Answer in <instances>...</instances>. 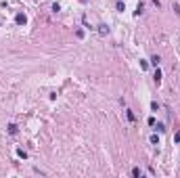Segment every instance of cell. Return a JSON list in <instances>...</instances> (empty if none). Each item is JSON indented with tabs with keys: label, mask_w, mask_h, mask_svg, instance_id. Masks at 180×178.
<instances>
[{
	"label": "cell",
	"mask_w": 180,
	"mask_h": 178,
	"mask_svg": "<svg viewBox=\"0 0 180 178\" xmlns=\"http://www.w3.org/2000/svg\"><path fill=\"white\" fill-rule=\"evenodd\" d=\"M15 21L19 23V25H25V21H27V19H25V15H23V13H19V15L15 17Z\"/></svg>",
	"instance_id": "1"
},
{
	"label": "cell",
	"mask_w": 180,
	"mask_h": 178,
	"mask_svg": "<svg viewBox=\"0 0 180 178\" xmlns=\"http://www.w3.org/2000/svg\"><path fill=\"white\" fill-rule=\"evenodd\" d=\"M98 34H101V36L109 34V27H107V25H98Z\"/></svg>",
	"instance_id": "2"
},
{
	"label": "cell",
	"mask_w": 180,
	"mask_h": 178,
	"mask_svg": "<svg viewBox=\"0 0 180 178\" xmlns=\"http://www.w3.org/2000/svg\"><path fill=\"white\" fill-rule=\"evenodd\" d=\"M153 80H155V84L161 82V71H159V69H155V76H153Z\"/></svg>",
	"instance_id": "3"
},
{
	"label": "cell",
	"mask_w": 180,
	"mask_h": 178,
	"mask_svg": "<svg viewBox=\"0 0 180 178\" xmlns=\"http://www.w3.org/2000/svg\"><path fill=\"white\" fill-rule=\"evenodd\" d=\"M8 134H17V126L15 124H8Z\"/></svg>",
	"instance_id": "4"
},
{
	"label": "cell",
	"mask_w": 180,
	"mask_h": 178,
	"mask_svg": "<svg viewBox=\"0 0 180 178\" xmlns=\"http://www.w3.org/2000/svg\"><path fill=\"white\" fill-rule=\"evenodd\" d=\"M159 61H161V59H159L157 55H153V57H151V63H153V65H155V67L159 65Z\"/></svg>",
	"instance_id": "5"
},
{
	"label": "cell",
	"mask_w": 180,
	"mask_h": 178,
	"mask_svg": "<svg viewBox=\"0 0 180 178\" xmlns=\"http://www.w3.org/2000/svg\"><path fill=\"white\" fill-rule=\"evenodd\" d=\"M17 155H19V157H23V159H27V153H25L23 149H17Z\"/></svg>",
	"instance_id": "6"
},
{
	"label": "cell",
	"mask_w": 180,
	"mask_h": 178,
	"mask_svg": "<svg viewBox=\"0 0 180 178\" xmlns=\"http://www.w3.org/2000/svg\"><path fill=\"white\" fill-rule=\"evenodd\" d=\"M142 8H145V6H142V4H138V6H136V13H134V15H136V17H138V15L142 13Z\"/></svg>",
	"instance_id": "7"
},
{
	"label": "cell",
	"mask_w": 180,
	"mask_h": 178,
	"mask_svg": "<svg viewBox=\"0 0 180 178\" xmlns=\"http://www.w3.org/2000/svg\"><path fill=\"white\" fill-rule=\"evenodd\" d=\"M151 142H153V145H159V138H157L155 134H153V136H151Z\"/></svg>",
	"instance_id": "8"
},
{
	"label": "cell",
	"mask_w": 180,
	"mask_h": 178,
	"mask_svg": "<svg viewBox=\"0 0 180 178\" xmlns=\"http://www.w3.org/2000/svg\"><path fill=\"white\" fill-rule=\"evenodd\" d=\"M174 138H176V142H180V132H176V136H174Z\"/></svg>",
	"instance_id": "9"
}]
</instances>
